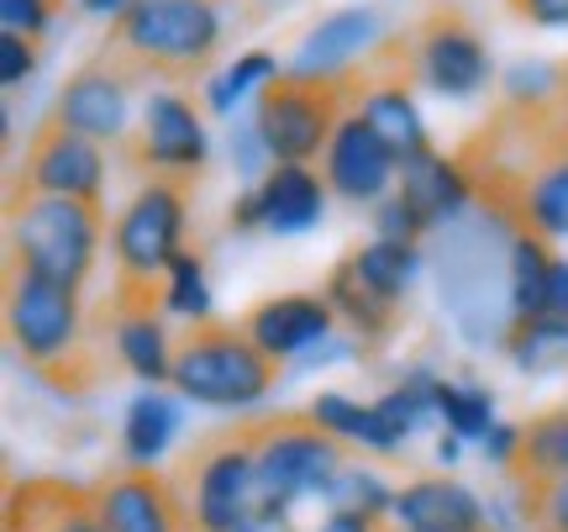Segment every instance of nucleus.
<instances>
[{
  "mask_svg": "<svg viewBox=\"0 0 568 532\" xmlns=\"http://www.w3.org/2000/svg\"><path fill=\"white\" fill-rule=\"evenodd\" d=\"M6 343L21 364L59 395H90L122 369L116 328H95L84 317V290L42 280L32 269L6 264Z\"/></svg>",
  "mask_w": 568,
  "mask_h": 532,
  "instance_id": "obj_1",
  "label": "nucleus"
},
{
  "mask_svg": "<svg viewBox=\"0 0 568 532\" xmlns=\"http://www.w3.org/2000/svg\"><path fill=\"white\" fill-rule=\"evenodd\" d=\"M222 38V0H132L122 17H111L84 63L116 74L126 90L148 80L190 84L211 74Z\"/></svg>",
  "mask_w": 568,
  "mask_h": 532,
  "instance_id": "obj_2",
  "label": "nucleus"
},
{
  "mask_svg": "<svg viewBox=\"0 0 568 532\" xmlns=\"http://www.w3.org/2000/svg\"><path fill=\"white\" fill-rule=\"evenodd\" d=\"M201 180H148L122 205L111 227V259L116 280L105 295V317H163L169 311V264L184 253V222Z\"/></svg>",
  "mask_w": 568,
  "mask_h": 532,
  "instance_id": "obj_3",
  "label": "nucleus"
},
{
  "mask_svg": "<svg viewBox=\"0 0 568 532\" xmlns=\"http://www.w3.org/2000/svg\"><path fill=\"white\" fill-rule=\"evenodd\" d=\"M364 69L347 63V69H322V74H305V69H284L274 80H264L258 90V111L253 127L264 138L268 159L274 164H311L316 153L332 148L337 127L364 111Z\"/></svg>",
  "mask_w": 568,
  "mask_h": 532,
  "instance_id": "obj_4",
  "label": "nucleus"
},
{
  "mask_svg": "<svg viewBox=\"0 0 568 532\" xmlns=\"http://www.w3.org/2000/svg\"><path fill=\"white\" fill-rule=\"evenodd\" d=\"M280 374L284 364L268 359L247 338L243 322L201 317L184 332H174V374H169V385L180 390L184 401H195V406H222V411L258 406L268 390L280 385Z\"/></svg>",
  "mask_w": 568,
  "mask_h": 532,
  "instance_id": "obj_5",
  "label": "nucleus"
},
{
  "mask_svg": "<svg viewBox=\"0 0 568 532\" xmlns=\"http://www.w3.org/2000/svg\"><path fill=\"white\" fill-rule=\"evenodd\" d=\"M174 491L184 501L190 532H237L258 512V443L253 422H232L195 438L169 470Z\"/></svg>",
  "mask_w": 568,
  "mask_h": 532,
  "instance_id": "obj_6",
  "label": "nucleus"
},
{
  "mask_svg": "<svg viewBox=\"0 0 568 532\" xmlns=\"http://www.w3.org/2000/svg\"><path fill=\"white\" fill-rule=\"evenodd\" d=\"M105 243V211L69 195H32L21 205H6V264H21L59 280V285L84 290L95 274Z\"/></svg>",
  "mask_w": 568,
  "mask_h": 532,
  "instance_id": "obj_7",
  "label": "nucleus"
},
{
  "mask_svg": "<svg viewBox=\"0 0 568 532\" xmlns=\"http://www.w3.org/2000/svg\"><path fill=\"white\" fill-rule=\"evenodd\" d=\"M258 443V512H290L301 495H326V485L353 464V443L326 432L311 411L247 416Z\"/></svg>",
  "mask_w": 568,
  "mask_h": 532,
  "instance_id": "obj_8",
  "label": "nucleus"
},
{
  "mask_svg": "<svg viewBox=\"0 0 568 532\" xmlns=\"http://www.w3.org/2000/svg\"><path fill=\"white\" fill-rule=\"evenodd\" d=\"M495 222L489 217H458L443 227V243H437V285H443V307L447 317L464 328L468 343H489V338H506L510 317H500V290L510 301V253L500 259L489 243Z\"/></svg>",
  "mask_w": 568,
  "mask_h": 532,
  "instance_id": "obj_9",
  "label": "nucleus"
},
{
  "mask_svg": "<svg viewBox=\"0 0 568 532\" xmlns=\"http://www.w3.org/2000/svg\"><path fill=\"white\" fill-rule=\"evenodd\" d=\"M32 195H69V201H105V148L95 138H84L63 122L59 111H48L32 138L21 164L6 174V205H21Z\"/></svg>",
  "mask_w": 568,
  "mask_h": 532,
  "instance_id": "obj_10",
  "label": "nucleus"
},
{
  "mask_svg": "<svg viewBox=\"0 0 568 532\" xmlns=\"http://www.w3.org/2000/svg\"><path fill=\"white\" fill-rule=\"evenodd\" d=\"M410 84H432L437 96H479L495 74L489 48L464 6H432L422 21L395 32Z\"/></svg>",
  "mask_w": 568,
  "mask_h": 532,
  "instance_id": "obj_11",
  "label": "nucleus"
},
{
  "mask_svg": "<svg viewBox=\"0 0 568 532\" xmlns=\"http://www.w3.org/2000/svg\"><path fill=\"white\" fill-rule=\"evenodd\" d=\"M132 174L148 180H201L205 174V127L201 111L184 96H153L142 106V117L126 127V138L116 143Z\"/></svg>",
  "mask_w": 568,
  "mask_h": 532,
  "instance_id": "obj_12",
  "label": "nucleus"
},
{
  "mask_svg": "<svg viewBox=\"0 0 568 532\" xmlns=\"http://www.w3.org/2000/svg\"><path fill=\"white\" fill-rule=\"evenodd\" d=\"M95 506L105 532H190L174 480L153 464H111L95 480Z\"/></svg>",
  "mask_w": 568,
  "mask_h": 532,
  "instance_id": "obj_13",
  "label": "nucleus"
},
{
  "mask_svg": "<svg viewBox=\"0 0 568 532\" xmlns=\"http://www.w3.org/2000/svg\"><path fill=\"white\" fill-rule=\"evenodd\" d=\"M6 532H105L95 485L32 474L6 485Z\"/></svg>",
  "mask_w": 568,
  "mask_h": 532,
  "instance_id": "obj_14",
  "label": "nucleus"
},
{
  "mask_svg": "<svg viewBox=\"0 0 568 532\" xmlns=\"http://www.w3.org/2000/svg\"><path fill=\"white\" fill-rule=\"evenodd\" d=\"M237 322H243V332L268 353V359H280L284 364V359H295V353L326 343L332 328H337V311L326 307V295H305V290H295V295L253 301Z\"/></svg>",
  "mask_w": 568,
  "mask_h": 532,
  "instance_id": "obj_15",
  "label": "nucleus"
},
{
  "mask_svg": "<svg viewBox=\"0 0 568 532\" xmlns=\"http://www.w3.org/2000/svg\"><path fill=\"white\" fill-rule=\"evenodd\" d=\"M395 169H400L395 153L379 143V132L364 122V111H353V117L337 127L332 148H326L322 180H326V190L343 195V201H379Z\"/></svg>",
  "mask_w": 568,
  "mask_h": 532,
  "instance_id": "obj_16",
  "label": "nucleus"
},
{
  "mask_svg": "<svg viewBox=\"0 0 568 532\" xmlns=\"http://www.w3.org/2000/svg\"><path fill=\"white\" fill-rule=\"evenodd\" d=\"M126 101H132V90H126L116 74H105V69H95V63H80L69 80H63L59 90V111L63 122L74 127V132H84V138H95V143H122L126 127H132V111H126Z\"/></svg>",
  "mask_w": 568,
  "mask_h": 532,
  "instance_id": "obj_17",
  "label": "nucleus"
},
{
  "mask_svg": "<svg viewBox=\"0 0 568 532\" xmlns=\"http://www.w3.org/2000/svg\"><path fill=\"white\" fill-rule=\"evenodd\" d=\"M389 516L406 532H489L485 501L468 485L447 480V474H422L406 491H395V512Z\"/></svg>",
  "mask_w": 568,
  "mask_h": 532,
  "instance_id": "obj_18",
  "label": "nucleus"
},
{
  "mask_svg": "<svg viewBox=\"0 0 568 532\" xmlns=\"http://www.w3.org/2000/svg\"><path fill=\"white\" fill-rule=\"evenodd\" d=\"M326 307L337 311V322H347V332L358 338V353H374L389 349V338H395V328H400V307L395 301H385V295H374V290L364 285V274H358V264H353V253H343L337 264H332V274H326Z\"/></svg>",
  "mask_w": 568,
  "mask_h": 532,
  "instance_id": "obj_19",
  "label": "nucleus"
},
{
  "mask_svg": "<svg viewBox=\"0 0 568 532\" xmlns=\"http://www.w3.org/2000/svg\"><path fill=\"white\" fill-rule=\"evenodd\" d=\"M395 201L416 217L422 232H443L447 222H458V217L468 211L474 190H468V180L458 174L453 153H426V159H416V164L400 169V190H395Z\"/></svg>",
  "mask_w": 568,
  "mask_h": 532,
  "instance_id": "obj_20",
  "label": "nucleus"
},
{
  "mask_svg": "<svg viewBox=\"0 0 568 532\" xmlns=\"http://www.w3.org/2000/svg\"><path fill=\"white\" fill-rule=\"evenodd\" d=\"M374 32H379V11L374 6H347V11H332L322 17L305 42L295 48V69L305 74H322V69H347V63H358V53L374 48Z\"/></svg>",
  "mask_w": 568,
  "mask_h": 532,
  "instance_id": "obj_21",
  "label": "nucleus"
},
{
  "mask_svg": "<svg viewBox=\"0 0 568 532\" xmlns=\"http://www.w3.org/2000/svg\"><path fill=\"white\" fill-rule=\"evenodd\" d=\"M258 205H264V232L274 238H295L322 222L326 180H316L305 164H274L258 184Z\"/></svg>",
  "mask_w": 568,
  "mask_h": 532,
  "instance_id": "obj_22",
  "label": "nucleus"
},
{
  "mask_svg": "<svg viewBox=\"0 0 568 532\" xmlns=\"http://www.w3.org/2000/svg\"><path fill=\"white\" fill-rule=\"evenodd\" d=\"M364 122L379 132V143L395 153V164L400 169L432 153V138H426L422 117H416V106H410L406 84H379V90L364 101Z\"/></svg>",
  "mask_w": 568,
  "mask_h": 532,
  "instance_id": "obj_23",
  "label": "nucleus"
},
{
  "mask_svg": "<svg viewBox=\"0 0 568 532\" xmlns=\"http://www.w3.org/2000/svg\"><path fill=\"white\" fill-rule=\"evenodd\" d=\"M500 349L510 353V364L521 369V374H558V369H568V322L552 317V311L510 317Z\"/></svg>",
  "mask_w": 568,
  "mask_h": 532,
  "instance_id": "obj_24",
  "label": "nucleus"
},
{
  "mask_svg": "<svg viewBox=\"0 0 568 532\" xmlns=\"http://www.w3.org/2000/svg\"><path fill=\"white\" fill-rule=\"evenodd\" d=\"M111 328H116V353H122L126 374H138L148 385H169L174 332L163 328V317H126V322H111Z\"/></svg>",
  "mask_w": 568,
  "mask_h": 532,
  "instance_id": "obj_25",
  "label": "nucleus"
},
{
  "mask_svg": "<svg viewBox=\"0 0 568 532\" xmlns=\"http://www.w3.org/2000/svg\"><path fill=\"white\" fill-rule=\"evenodd\" d=\"M174 432H180V406H174L169 395H159V390L138 395L122 416L126 464H153V459H163V449L174 443Z\"/></svg>",
  "mask_w": 568,
  "mask_h": 532,
  "instance_id": "obj_26",
  "label": "nucleus"
},
{
  "mask_svg": "<svg viewBox=\"0 0 568 532\" xmlns=\"http://www.w3.org/2000/svg\"><path fill=\"white\" fill-rule=\"evenodd\" d=\"M552 238H510V317H537L552 301Z\"/></svg>",
  "mask_w": 568,
  "mask_h": 532,
  "instance_id": "obj_27",
  "label": "nucleus"
},
{
  "mask_svg": "<svg viewBox=\"0 0 568 532\" xmlns=\"http://www.w3.org/2000/svg\"><path fill=\"white\" fill-rule=\"evenodd\" d=\"M311 416H316L326 432H337L343 443H353V449H374V453L400 449V438L389 432V422L379 416V411L358 406V401H347V395H337V390L316 395V401H311Z\"/></svg>",
  "mask_w": 568,
  "mask_h": 532,
  "instance_id": "obj_28",
  "label": "nucleus"
},
{
  "mask_svg": "<svg viewBox=\"0 0 568 532\" xmlns=\"http://www.w3.org/2000/svg\"><path fill=\"white\" fill-rule=\"evenodd\" d=\"M416 259H422V248L416 243H395V238H374V243L353 248V264L364 274V285L374 295H385V301H406L410 290V274H416Z\"/></svg>",
  "mask_w": 568,
  "mask_h": 532,
  "instance_id": "obj_29",
  "label": "nucleus"
},
{
  "mask_svg": "<svg viewBox=\"0 0 568 532\" xmlns=\"http://www.w3.org/2000/svg\"><path fill=\"white\" fill-rule=\"evenodd\" d=\"M437 411L453 438H479L485 443L489 428H495V395L485 385H453V380H437Z\"/></svg>",
  "mask_w": 568,
  "mask_h": 532,
  "instance_id": "obj_30",
  "label": "nucleus"
},
{
  "mask_svg": "<svg viewBox=\"0 0 568 532\" xmlns=\"http://www.w3.org/2000/svg\"><path fill=\"white\" fill-rule=\"evenodd\" d=\"M374 411H379V416L389 422V432L406 443L426 411H437V380H432L426 369H416V374H406V385H395L389 395H379V401H374Z\"/></svg>",
  "mask_w": 568,
  "mask_h": 532,
  "instance_id": "obj_31",
  "label": "nucleus"
},
{
  "mask_svg": "<svg viewBox=\"0 0 568 532\" xmlns=\"http://www.w3.org/2000/svg\"><path fill=\"white\" fill-rule=\"evenodd\" d=\"M326 501H332V512H358V516H389L395 512V495H389L374 474L358 470V464H347V470L326 485Z\"/></svg>",
  "mask_w": 568,
  "mask_h": 532,
  "instance_id": "obj_32",
  "label": "nucleus"
},
{
  "mask_svg": "<svg viewBox=\"0 0 568 532\" xmlns=\"http://www.w3.org/2000/svg\"><path fill=\"white\" fill-rule=\"evenodd\" d=\"M169 311L184 322H201L211 317V290H205V259L184 248L180 259L169 264Z\"/></svg>",
  "mask_w": 568,
  "mask_h": 532,
  "instance_id": "obj_33",
  "label": "nucleus"
},
{
  "mask_svg": "<svg viewBox=\"0 0 568 532\" xmlns=\"http://www.w3.org/2000/svg\"><path fill=\"white\" fill-rule=\"evenodd\" d=\"M280 69H274V53H264V48H253V53H243V59L226 69L222 80L211 84V111H232V101L243 96L253 80H274Z\"/></svg>",
  "mask_w": 568,
  "mask_h": 532,
  "instance_id": "obj_34",
  "label": "nucleus"
},
{
  "mask_svg": "<svg viewBox=\"0 0 568 532\" xmlns=\"http://www.w3.org/2000/svg\"><path fill=\"white\" fill-rule=\"evenodd\" d=\"M38 42L42 38H27V32H0V84H6V90H17L21 80H32Z\"/></svg>",
  "mask_w": 568,
  "mask_h": 532,
  "instance_id": "obj_35",
  "label": "nucleus"
},
{
  "mask_svg": "<svg viewBox=\"0 0 568 532\" xmlns=\"http://www.w3.org/2000/svg\"><path fill=\"white\" fill-rule=\"evenodd\" d=\"M63 11V0H0V17H6V32H27V38H42V27Z\"/></svg>",
  "mask_w": 568,
  "mask_h": 532,
  "instance_id": "obj_36",
  "label": "nucleus"
},
{
  "mask_svg": "<svg viewBox=\"0 0 568 532\" xmlns=\"http://www.w3.org/2000/svg\"><path fill=\"white\" fill-rule=\"evenodd\" d=\"M510 17L531 21V27H568V0H506Z\"/></svg>",
  "mask_w": 568,
  "mask_h": 532,
  "instance_id": "obj_37",
  "label": "nucleus"
},
{
  "mask_svg": "<svg viewBox=\"0 0 568 532\" xmlns=\"http://www.w3.org/2000/svg\"><path fill=\"white\" fill-rule=\"evenodd\" d=\"M316 532H395V516H358V512H332Z\"/></svg>",
  "mask_w": 568,
  "mask_h": 532,
  "instance_id": "obj_38",
  "label": "nucleus"
},
{
  "mask_svg": "<svg viewBox=\"0 0 568 532\" xmlns=\"http://www.w3.org/2000/svg\"><path fill=\"white\" fill-rule=\"evenodd\" d=\"M516 449H521V428H506V422H495L485 438V459H495L500 470H506L510 459H516Z\"/></svg>",
  "mask_w": 568,
  "mask_h": 532,
  "instance_id": "obj_39",
  "label": "nucleus"
},
{
  "mask_svg": "<svg viewBox=\"0 0 568 532\" xmlns=\"http://www.w3.org/2000/svg\"><path fill=\"white\" fill-rule=\"evenodd\" d=\"M232 232H253V227H264V205H258V190H247V195H237L232 201Z\"/></svg>",
  "mask_w": 568,
  "mask_h": 532,
  "instance_id": "obj_40",
  "label": "nucleus"
},
{
  "mask_svg": "<svg viewBox=\"0 0 568 532\" xmlns=\"http://www.w3.org/2000/svg\"><path fill=\"white\" fill-rule=\"evenodd\" d=\"M237 532H295V528H290V512H253Z\"/></svg>",
  "mask_w": 568,
  "mask_h": 532,
  "instance_id": "obj_41",
  "label": "nucleus"
},
{
  "mask_svg": "<svg viewBox=\"0 0 568 532\" xmlns=\"http://www.w3.org/2000/svg\"><path fill=\"white\" fill-rule=\"evenodd\" d=\"M548 311L568 322V264L552 269V301H548Z\"/></svg>",
  "mask_w": 568,
  "mask_h": 532,
  "instance_id": "obj_42",
  "label": "nucleus"
},
{
  "mask_svg": "<svg viewBox=\"0 0 568 532\" xmlns=\"http://www.w3.org/2000/svg\"><path fill=\"white\" fill-rule=\"evenodd\" d=\"M80 6L90 11V17H122L132 0H80Z\"/></svg>",
  "mask_w": 568,
  "mask_h": 532,
  "instance_id": "obj_43",
  "label": "nucleus"
},
{
  "mask_svg": "<svg viewBox=\"0 0 568 532\" xmlns=\"http://www.w3.org/2000/svg\"><path fill=\"white\" fill-rule=\"evenodd\" d=\"M437 459H443V464H453V459H458V438H453V432H443V443H437Z\"/></svg>",
  "mask_w": 568,
  "mask_h": 532,
  "instance_id": "obj_44",
  "label": "nucleus"
},
{
  "mask_svg": "<svg viewBox=\"0 0 568 532\" xmlns=\"http://www.w3.org/2000/svg\"><path fill=\"white\" fill-rule=\"evenodd\" d=\"M552 90H564V96H568V59L552 63Z\"/></svg>",
  "mask_w": 568,
  "mask_h": 532,
  "instance_id": "obj_45",
  "label": "nucleus"
},
{
  "mask_svg": "<svg viewBox=\"0 0 568 532\" xmlns=\"http://www.w3.org/2000/svg\"><path fill=\"white\" fill-rule=\"evenodd\" d=\"M564 470H568V438H564Z\"/></svg>",
  "mask_w": 568,
  "mask_h": 532,
  "instance_id": "obj_46",
  "label": "nucleus"
},
{
  "mask_svg": "<svg viewBox=\"0 0 568 532\" xmlns=\"http://www.w3.org/2000/svg\"><path fill=\"white\" fill-rule=\"evenodd\" d=\"M395 532H406V528H400V522H395Z\"/></svg>",
  "mask_w": 568,
  "mask_h": 532,
  "instance_id": "obj_47",
  "label": "nucleus"
}]
</instances>
